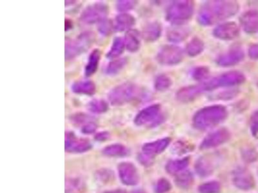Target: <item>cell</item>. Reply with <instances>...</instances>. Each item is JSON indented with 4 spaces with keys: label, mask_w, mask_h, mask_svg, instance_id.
I'll list each match as a JSON object with an SVG mask.
<instances>
[{
    "label": "cell",
    "mask_w": 258,
    "mask_h": 193,
    "mask_svg": "<svg viewBox=\"0 0 258 193\" xmlns=\"http://www.w3.org/2000/svg\"><path fill=\"white\" fill-rule=\"evenodd\" d=\"M245 80L246 79L244 74L240 72H227L201 84L184 87L176 93V97L179 101L187 103L193 101L201 93L207 91L215 90L222 87L241 84L245 82Z\"/></svg>",
    "instance_id": "obj_1"
},
{
    "label": "cell",
    "mask_w": 258,
    "mask_h": 193,
    "mask_svg": "<svg viewBox=\"0 0 258 193\" xmlns=\"http://www.w3.org/2000/svg\"><path fill=\"white\" fill-rule=\"evenodd\" d=\"M240 5L235 1H210L199 10L197 21L204 26H210L232 17L238 12Z\"/></svg>",
    "instance_id": "obj_2"
},
{
    "label": "cell",
    "mask_w": 258,
    "mask_h": 193,
    "mask_svg": "<svg viewBox=\"0 0 258 193\" xmlns=\"http://www.w3.org/2000/svg\"><path fill=\"white\" fill-rule=\"evenodd\" d=\"M226 117L227 110L224 106H210L195 113L193 117V124L198 130H208L221 123Z\"/></svg>",
    "instance_id": "obj_3"
},
{
    "label": "cell",
    "mask_w": 258,
    "mask_h": 193,
    "mask_svg": "<svg viewBox=\"0 0 258 193\" xmlns=\"http://www.w3.org/2000/svg\"><path fill=\"white\" fill-rule=\"evenodd\" d=\"M194 10V5L191 0L174 1L166 10V20L173 24H184L192 17Z\"/></svg>",
    "instance_id": "obj_4"
},
{
    "label": "cell",
    "mask_w": 258,
    "mask_h": 193,
    "mask_svg": "<svg viewBox=\"0 0 258 193\" xmlns=\"http://www.w3.org/2000/svg\"><path fill=\"white\" fill-rule=\"evenodd\" d=\"M138 94L139 88L136 85L126 83L112 88L108 94V99L111 105L118 107L134 100Z\"/></svg>",
    "instance_id": "obj_5"
},
{
    "label": "cell",
    "mask_w": 258,
    "mask_h": 193,
    "mask_svg": "<svg viewBox=\"0 0 258 193\" xmlns=\"http://www.w3.org/2000/svg\"><path fill=\"white\" fill-rule=\"evenodd\" d=\"M108 7L105 3H95L85 8L80 16V22L85 25L98 24L106 20L108 14Z\"/></svg>",
    "instance_id": "obj_6"
},
{
    "label": "cell",
    "mask_w": 258,
    "mask_h": 193,
    "mask_svg": "<svg viewBox=\"0 0 258 193\" xmlns=\"http://www.w3.org/2000/svg\"><path fill=\"white\" fill-rule=\"evenodd\" d=\"M184 57V51L180 47L175 45H166L158 52L157 60L163 65H174L180 63Z\"/></svg>",
    "instance_id": "obj_7"
},
{
    "label": "cell",
    "mask_w": 258,
    "mask_h": 193,
    "mask_svg": "<svg viewBox=\"0 0 258 193\" xmlns=\"http://www.w3.org/2000/svg\"><path fill=\"white\" fill-rule=\"evenodd\" d=\"M92 37L88 33L81 34L76 40L66 41L65 59H74L76 56L83 53L86 48L90 45Z\"/></svg>",
    "instance_id": "obj_8"
},
{
    "label": "cell",
    "mask_w": 258,
    "mask_h": 193,
    "mask_svg": "<svg viewBox=\"0 0 258 193\" xmlns=\"http://www.w3.org/2000/svg\"><path fill=\"white\" fill-rule=\"evenodd\" d=\"M160 112L161 107L159 105L149 106L137 114L134 123L137 126L155 125L160 120Z\"/></svg>",
    "instance_id": "obj_9"
},
{
    "label": "cell",
    "mask_w": 258,
    "mask_h": 193,
    "mask_svg": "<svg viewBox=\"0 0 258 193\" xmlns=\"http://www.w3.org/2000/svg\"><path fill=\"white\" fill-rule=\"evenodd\" d=\"M232 178L233 184L239 190L249 191L255 188V178L246 168H236L233 171Z\"/></svg>",
    "instance_id": "obj_10"
},
{
    "label": "cell",
    "mask_w": 258,
    "mask_h": 193,
    "mask_svg": "<svg viewBox=\"0 0 258 193\" xmlns=\"http://www.w3.org/2000/svg\"><path fill=\"white\" fill-rule=\"evenodd\" d=\"M118 175L120 180L127 186H136L138 184L139 176L136 166L130 163H122L118 165Z\"/></svg>",
    "instance_id": "obj_11"
},
{
    "label": "cell",
    "mask_w": 258,
    "mask_h": 193,
    "mask_svg": "<svg viewBox=\"0 0 258 193\" xmlns=\"http://www.w3.org/2000/svg\"><path fill=\"white\" fill-rule=\"evenodd\" d=\"M230 133L226 129H220L208 135L200 145L201 149H208L220 146L229 140Z\"/></svg>",
    "instance_id": "obj_12"
},
{
    "label": "cell",
    "mask_w": 258,
    "mask_h": 193,
    "mask_svg": "<svg viewBox=\"0 0 258 193\" xmlns=\"http://www.w3.org/2000/svg\"><path fill=\"white\" fill-rule=\"evenodd\" d=\"M240 28L234 22L224 23L216 27L213 31L214 36L222 40H232L238 36Z\"/></svg>",
    "instance_id": "obj_13"
},
{
    "label": "cell",
    "mask_w": 258,
    "mask_h": 193,
    "mask_svg": "<svg viewBox=\"0 0 258 193\" xmlns=\"http://www.w3.org/2000/svg\"><path fill=\"white\" fill-rule=\"evenodd\" d=\"M244 57L245 54L243 50L240 48H235L219 56L216 60V63L218 65L227 67L240 63Z\"/></svg>",
    "instance_id": "obj_14"
},
{
    "label": "cell",
    "mask_w": 258,
    "mask_h": 193,
    "mask_svg": "<svg viewBox=\"0 0 258 193\" xmlns=\"http://www.w3.org/2000/svg\"><path fill=\"white\" fill-rule=\"evenodd\" d=\"M91 145L88 140L80 139L72 132H68L65 136L66 150L76 153H83L89 150Z\"/></svg>",
    "instance_id": "obj_15"
},
{
    "label": "cell",
    "mask_w": 258,
    "mask_h": 193,
    "mask_svg": "<svg viewBox=\"0 0 258 193\" xmlns=\"http://www.w3.org/2000/svg\"><path fill=\"white\" fill-rule=\"evenodd\" d=\"M240 24L245 32L256 34L258 32V12L250 10L240 18Z\"/></svg>",
    "instance_id": "obj_16"
},
{
    "label": "cell",
    "mask_w": 258,
    "mask_h": 193,
    "mask_svg": "<svg viewBox=\"0 0 258 193\" xmlns=\"http://www.w3.org/2000/svg\"><path fill=\"white\" fill-rule=\"evenodd\" d=\"M134 17L128 13H122L116 16L112 24V28L116 32H124L130 30L135 24Z\"/></svg>",
    "instance_id": "obj_17"
},
{
    "label": "cell",
    "mask_w": 258,
    "mask_h": 193,
    "mask_svg": "<svg viewBox=\"0 0 258 193\" xmlns=\"http://www.w3.org/2000/svg\"><path fill=\"white\" fill-rule=\"evenodd\" d=\"M170 142L169 138L160 139L155 142H149L145 144L142 147L143 153L154 157L155 155L160 154L165 151Z\"/></svg>",
    "instance_id": "obj_18"
},
{
    "label": "cell",
    "mask_w": 258,
    "mask_h": 193,
    "mask_svg": "<svg viewBox=\"0 0 258 193\" xmlns=\"http://www.w3.org/2000/svg\"><path fill=\"white\" fill-rule=\"evenodd\" d=\"M72 92L78 95H93L97 88L95 83L91 80H81L74 82L71 85Z\"/></svg>",
    "instance_id": "obj_19"
},
{
    "label": "cell",
    "mask_w": 258,
    "mask_h": 193,
    "mask_svg": "<svg viewBox=\"0 0 258 193\" xmlns=\"http://www.w3.org/2000/svg\"><path fill=\"white\" fill-rule=\"evenodd\" d=\"M125 43L128 51L130 53H136L140 48L141 40L139 33L136 30H129L125 36Z\"/></svg>",
    "instance_id": "obj_20"
},
{
    "label": "cell",
    "mask_w": 258,
    "mask_h": 193,
    "mask_svg": "<svg viewBox=\"0 0 258 193\" xmlns=\"http://www.w3.org/2000/svg\"><path fill=\"white\" fill-rule=\"evenodd\" d=\"M161 25L157 22L147 24L143 30V37L149 42H153L157 40L161 34Z\"/></svg>",
    "instance_id": "obj_21"
},
{
    "label": "cell",
    "mask_w": 258,
    "mask_h": 193,
    "mask_svg": "<svg viewBox=\"0 0 258 193\" xmlns=\"http://www.w3.org/2000/svg\"><path fill=\"white\" fill-rule=\"evenodd\" d=\"M99 59H100V52L97 49L94 50L89 55L88 61L85 66V76L90 77L96 73L98 68Z\"/></svg>",
    "instance_id": "obj_22"
},
{
    "label": "cell",
    "mask_w": 258,
    "mask_h": 193,
    "mask_svg": "<svg viewBox=\"0 0 258 193\" xmlns=\"http://www.w3.org/2000/svg\"><path fill=\"white\" fill-rule=\"evenodd\" d=\"M125 47H126V43L124 39L122 37H116L112 41L111 49L108 52L106 57L108 59H116L124 53Z\"/></svg>",
    "instance_id": "obj_23"
},
{
    "label": "cell",
    "mask_w": 258,
    "mask_h": 193,
    "mask_svg": "<svg viewBox=\"0 0 258 193\" xmlns=\"http://www.w3.org/2000/svg\"><path fill=\"white\" fill-rule=\"evenodd\" d=\"M213 165L209 159L206 157H201L197 160L195 165V171L200 176H205L211 175L213 172Z\"/></svg>",
    "instance_id": "obj_24"
},
{
    "label": "cell",
    "mask_w": 258,
    "mask_h": 193,
    "mask_svg": "<svg viewBox=\"0 0 258 193\" xmlns=\"http://www.w3.org/2000/svg\"><path fill=\"white\" fill-rule=\"evenodd\" d=\"M189 159L185 158L183 159L174 160L168 163L166 165V171L170 175H177L180 172L184 171L185 168L189 165Z\"/></svg>",
    "instance_id": "obj_25"
},
{
    "label": "cell",
    "mask_w": 258,
    "mask_h": 193,
    "mask_svg": "<svg viewBox=\"0 0 258 193\" xmlns=\"http://www.w3.org/2000/svg\"><path fill=\"white\" fill-rule=\"evenodd\" d=\"M127 64L126 58L114 59L110 62L105 68V74L108 76H116L120 73Z\"/></svg>",
    "instance_id": "obj_26"
},
{
    "label": "cell",
    "mask_w": 258,
    "mask_h": 193,
    "mask_svg": "<svg viewBox=\"0 0 258 193\" xmlns=\"http://www.w3.org/2000/svg\"><path fill=\"white\" fill-rule=\"evenodd\" d=\"M194 182L193 174L189 171H183L177 174L175 183L182 189H188L192 186Z\"/></svg>",
    "instance_id": "obj_27"
},
{
    "label": "cell",
    "mask_w": 258,
    "mask_h": 193,
    "mask_svg": "<svg viewBox=\"0 0 258 193\" xmlns=\"http://www.w3.org/2000/svg\"><path fill=\"white\" fill-rule=\"evenodd\" d=\"M103 153L106 156L119 157L126 156L128 153V149L122 144L109 145L103 149Z\"/></svg>",
    "instance_id": "obj_28"
},
{
    "label": "cell",
    "mask_w": 258,
    "mask_h": 193,
    "mask_svg": "<svg viewBox=\"0 0 258 193\" xmlns=\"http://www.w3.org/2000/svg\"><path fill=\"white\" fill-rule=\"evenodd\" d=\"M189 34V30L186 28H175L168 31L167 37L171 42L178 43L185 40Z\"/></svg>",
    "instance_id": "obj_29"
},
{
    "label": "cell",
    "mask_w": 258,
    "mask_h": 193,
    "mask_svg": "<svg viewBox=\"0 0 258 193\" xmlns=\"http://www.w3.org/2000/svg\"><path fill=\"white\" fill-rule=\"evenodd\" d=\"M204 50V43L202 40L194 37L189 43L187 46V53L191 57L200 55Z\"/></svg>",
    "instance_id": "obj_30"
},
{
    "label": "cell",
    "mask_w": 258,
    "mask_h": 193,
    "mask_svg": "<svg viewBox=\"0 0 258 193\" xmlns=\"http://www.w3.org/2000/svg\"><path fill=\"white\" fill-rule=\"evenodd\" d=\"M89 110L95 114L105 113L109 110V105L107 102L101 99H95L91 101L87 105Z\"/></svg>",
    "instance_id": "obj_31"
},
{
    "label": "cell",
    "mask_w": 258,
    "mask_h": 193,
    "mask_svg": "<svg viewBox=\"0 0 258 193\" xmlns=\"http://www.w3.org/2000/svg\"><path fill=\"white\" fill-rule=\"evenodd\" d=\"M172 80L169 77L166 75H160L156 79L155 83V87L156 90L161 92L165 91L169 88L172 85Z\"/></svg>",
    "instance_id": "obj_32"
},
{
    "label": "cell",
    "mask_w": 258,
    "mask_h": 193,
    "mask_svg": "<svg viewBox=\"0 0 258 193\" xmlns=\"http://www.w3.org/2000/svg\"><path fill=\"white\" fill-rule=\"evenodd\" d=\"M241 156L246 163H253L258 159V153L253 147H246L241 151Z\"/></svg>",
    "instance_id": "obj_33"
},
{
    "label": "cell",
    "mask_w": 258,
    "mask_h": 193,
    "mask_svg": "<svg viewBox=\"0 0 258 193\" xmlns=\"http://www.w3.org/2000/svg\"><path fill=\"white\" fill-rule=\"evenodd\" d=\"M221 186L217 182H209L201 184L199 187V192L200 193H219Z\"/></svg>",
    "instance_id": "obj_34"
},
{
    "label": "cell",
    "mask_w": 258,
    "mask_h": 193,
    "mask_svg": "<svg viewBox=\"0 0 258 193\" xmlns=\"http://www.w3.org/2000/svg\"><path fill=\"white\" fill-rule=\"evenodd\" d=\"M209 68L205 66H199L194 68L193 71L192 76L194 80L196 81H203L206 80L209 77Z\"/></svg>",
    "instance_id": "obj_35"
},
{
    "label": "cell",
    "mask_w": 258,
    "mask_h": 193,
    "mask_svg": "<svg viewBox=\"0 0 258 193\" xmlns=\"http://www.w3.org/2000/svg\"><path fill=\"white\" fill-rule=\"evenodd\" d=\"M136 2L132 0H120L116 1V9L120 12H127L134 9Z\"/></svg>",
    "instance_id": "obj_36"
},
{
    "label": "cell",
    "mask_w": 258,
    "mask_h": 193,
    "mask_svg": "<svg viewBox=\"0 0 258 193\" xmlns=\"http://www.w3.org/2000/svg\"><path fill=\"white\" fill-rule=\"evenodd\" d=\"M112 30H113L112 24L111 22L108 21L107 19L102 21V22L97 24V30L103 36H107L111 32Z\"/></svg>",
    "instance_id": "obj_37"
},
{
    "label": "cell",
    "mask_w": 258,
    "mask_h": 193,
    "mask_svg": "<svg viewBox=\"0 0 258 193\" xmlns=\"http://www.w3.org/2000/svg\"><path fill=\"white\" fill-rule=\"evenodd\" d=\"M170 189H171V184L170 182L163 178L158 180L155 190L157 193H166L169 192Z\"/></svg>",
    "instance_id": "obj_38"
},
{
    "label": "cell",
    "mask_w": 258,
    "mask_h": 193,
    "mask_svg": "<svg viewBox=\"0 0 258 193\" xmlns=\"http://www.w3.org/2000/svg\"><path fill=\"white\" fill-rule=\"evenodd\" d=\"M250 129L253 136L258 134V110L254 112L250 119Z\"/></svg>",
    "instance_id": "obj_39"
},
{
    "label": "cell",
    "mask_w": 258,
    "mask_h": 193,
    "mask_svg": "<svg viewBox=\"0 0 258 193\" xmlns=\"http://www.w3.org/2000/svg\"><path fill=\"white\" fill-rule=\"evenodd\" d=\"M72 122L76 124H87L91 121V117L84 113H77L71 117Z\"/></svg>",
    "instance_id": "obj_40"
},
{
    "label": "cell",
    "mask_w": 258,
    "mask_h": 193,
    "mask_svg": "<svg viewBox=\"0 0 258 193\" xmlns=\"http://www.w3.org/2000/svg\"><path fill=\"white\" fill-rule=\"evenodd\" d=\"M97 129V125L92 121L84 124L82 128V132L83 134H92L96 132Z\"/></svg>",
    "instance_id": "obj_41"
},
{
    "label": "cell",
    "mask_w": 258,
    "mask_h": 193,
    "mask_svg": "<svg viewBox=\"0 0 258 193\" xmlns=\"http://www.w3.org/2000/svg\"><path fill=\"white\" fill-rule=\"evenodd\" d=\"M249 55L252 59H258V43L252 45L249 49Z\"/></svg>",
    "instance_id": "obj_42"
},
{
    "label": "cell",
    "mask_w": 258,
    "mask_h": 193,
    "mask_svg": "<svg viewBox=\"0 0 258 193\" xmlns=\"http://www.w3.org/2000/svg\"><path fill=\"white\" fill-rule=\"evenodd\" d=\"M109 137L110 134L109 132H102L99 133L95 136V139L97 141H105L109 138Z\"/></svg>",
    "instance_id": "obj_43"
},
{
    "label": "cell",
    "mask_w": 258,
    "mask_h": 193,
    "mask_svg": "<svg viewBox=\"0 0 258 193\" xmlns=\"http://www.w3.org/2000/svg\"><path fill=\"white\" fill-rule=\"evenodd\" d=\"M139 159H140L141 163L146 165H148V164L151 163L153 157H150L149 155L143 153V154L141 155L140 157H139Z\"/></svg>",
    "instance_id": "obj_44"
},
{
    "label": "cell",
    "mask_w": 258,
    "mask_h": 193,
    "mask_svg": "<svg viewBox=\"0 0 258 193\" xmlns=\"http://www.w3.org/2000/svg\"><path fill=\"white\" fill-rule=\"evenodd\" d=\"M72 28H73V25H72V23L71 22V21H70L69 20H65V31L70 30V29H72Z\"/></svg>",
    "instance_id": "obj_45"
},
{
    "label": "cell",
    "mask_w": 258,
    "mask_h": 193,
    "mask_svg": "<svg viewBox=\"0 0 258 193\" xmlns=\"http://www.w3.org/2000/svg\"><path fill=\"white\" fill-rule=\"evenodd\" d=\"M105 193H127L124 190H114L111 191V192H109Z\"/></svg>",
    "instance_id": "obj_46"
},
{
    "label": "cell",
    "mask_w": 258,
    "mask_h": 193,
    "mask_svg": "<svg viewBox=\"0 0 258 193\" xmlns=\"http://www.w3.org/2000/svg\"><path fill=\"white\" fill-rule=\"evenodd\" d=\"M133 193H146L144 192V191L142 190H137L135 191L134 192H133Z\"/></svg>",
    "instance_id": "obj_47"
}]
</instances>
